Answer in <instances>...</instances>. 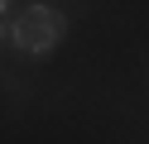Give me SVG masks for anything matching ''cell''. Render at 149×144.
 <instances>
[{
    "mask_svg": "<svg viewBox=\"0 0 149 144\" xmlns=\"http://www.w3.org/2000/svg\"><path fill=\"white\" fill-rule=\"evenodd\" d=\"M0 38L43 58L63 38V15L48 5H0Z\"/></svg>",
    "mask_w": 149,
    "mask_h": 144,
    "instance_id": "obj_1",
    "label": "cell"
}]
</instances>
